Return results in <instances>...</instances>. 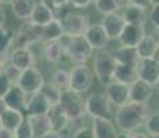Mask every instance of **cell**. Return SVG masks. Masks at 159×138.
Wrapping results in <instances>:
<instances>
[{
  "instance_id": "3957f363",
  "label": "cell",
  "mask_w": 159,
  "mask_h": 138,
  "mask_svg": "<svg viewBox=\"0 0 159 138\" xmlns=\"http://www.w3.org/2000/svg\"><path fill=\"white\" fill-rule=\"evenodd\" d=\"M116 68V61L112 55V51L100 50L94 57V76L100 83L108 84L114 80V72Z\"/></svg>"
},
{
  "instance_id": "91938a15",
  "label": "cell",
  "mask_w": 159,
  "mask_h": 138,
  "mask_svg": "<svg viewBox=\"0 0 159 138\" xmlns=\"http://www.w3.org/2000/svg\"><path fill=\"white\" fill-rule=\"evenodd\" d=\"M13 138H15V137H13Z\"/></svg>"
},
{
  "instance_id": "f35d334b",
  "label": "cell",
  "mask_w": 159,
  "mask_h": 138,
  "mask_svg": "<svg viewBox=\"0 0 159 138\" xmlns=\"http://www.w3.org/2000/svg\"><path fill=\"white\" fill-rule=\"evenodd\" d=\"M148 20H149V22L152 24V26L159 29V6H152V7L149 8Z\"/></svg>"
},
{
  "instance_id": "44dd1931",
  "label": "cell",
  "mask_w": 159,
  "mask_h": 138,
  "mask_svg": "<svg viewBox=\"0 0 159 138\" xmlns=\"http://www.w3.org/2000/svg\"><path fill=\"white\" fill-rule=\"evenodd\" d=\"M48 109H50V105L44 100V97L40 93H36L32 94L30 98H28L25 112L28 116H38V115H46L48 112Z\"/></svg>"
},
{
  "instance_id": "7a4b0ae2",
  "label": "cell",
  "mask_w": 159,
  "mask_h": 138,
  "mask_svg": "<svg viewBox=\"0 0 159 138\" xmlns=\"http://www.w3.org/2000/svg\"><path fill=\"white\" fill-rule=\"evenodd\" d=\"M62 43L65 54L68 58L76 65H84L93 55V48L84 39V36H76V38H68L64 35L60 39Z\"/></svg>"
},
{
  "instance_id": "4316f807",
  "label": "cell",
  "mask_w": 159,
  "mask_h": 138,
  "mask_svg": "<svg viewBox=\"0 0 159 138\" xmlns=\"http://www.w3.org/2000/svg\"><path fill=\"white\" fill-rule=\"evenodd\" d=\"M64 36V30L61 21L54 18L50 24H47L46 26L42 28V33H40V42H56L60 40Z\"/></svg>"
},
{
  "instance_id": "277c9868",
  "label": "cell",
  "mask_w": 159,
  "mask_h": 138,
  "mask_svg": "<svg viewBox=\"0 0 159 138\" xmlns=\"http://www.w3.org/2000/svg\"><path fill=\"white\" fill-rule=\"evenodd\" d=\"M84 112L91 119H108L112 118L111 102L104 93H93L84 100Z\"/></svg>"
},
{
  "instance_id": "7dc6e473",
  "label": "cell",
  "mask_w": 159,
  "mask_h": 138,
  "mask_svg": "<svg viewBox=\"0 0 159 138\" xmlns=\"http://www.w3.org/2000/svg\"><path fill=\"white\" fill-rule=\"evenodd\" d=\"M4 24H6V11H4V8L0 6V28L4 26Z\"/></svg>"
},
{
  "instance_id": "d6a6232c",
  "label": "cell",
  "mask_w": 159,
  "mask_h": 138,
  "mask_svg": "<svg viewBox=\"0 0 159 138\" xmlns=\"http://www.w3.org/2000/svg\"><path fill=\"white\" fill-rule=\"evenodd\" d=\"M94 6H96V10L98 11L100 14H102L104 17L109 15V14H115L120 10L115 0H96Z\"/></svg>"
},
{
  "instance_id": "836d02e7",
  "label": "cell",
  "mask_w": 159,
  "mask_h": 138,
  "mask_svg": "<svg viewBox=\"0 0 159 138\" xmlns=\"http://www.w3.org/2000/svg\"><path fill=\"white\" fill-rule=\"evenodd\" d=\"M53 83L61 91H65L69 88V72L65 69H57L53 75Z\"/></svg>"
},
{
  "instance_id": "f1b7e54d",
  "label": "cell",
  "mask_w": 159,
  "mask_h": 138,
  "mask_svg": "<svg viewBox=\"0 0 159 138\" xmlns=\"http://www.w3.org/2000/svg\"><path fill=\"white\" fill-rule=\"evenodd\" d=\"M65 54L64 46L60 40L56 42H46L44 43V58L47 62L57 64L61 61V58Z\"/></svg>"
},
{
  "instance_id": "8d00e7d4",
  "label": "cell",
  "mask_w": 159,
  "mask_h": 138,
  "mask_svg": "<svg viewBox=\"0 0 159 138\" xmlns=\"http://www.w3.org/2000/svg\"><path fill=\"white\" fill-rule=\"evenodd\" d=\"M14 137L15 138H35L28 119H24V122L20 124V127L14 131Z\"/></svg>"
},
{
  "instance_id": "4fadbf2b",
  "label": "cell",
  "mask_w": 159,
  "mask_h": 138,
  "mask_svg": "<svg viewBox=\"0 0 159 138\" xmlns=\"http://www.w3.org/2000/svg\"><path fill=\"white\" fill-rule=\"evenodd\" d=\"M145 35H147L145 26L126 24V26H125V29L122 30V33H120V36H119L118 40H119V43H120L122 47L136 48Z\"/></svg>"
},
{
  "instance_id": "d6986e66",
  "label": "cell",
  "mask_w": 159,
  "mask_h": 138,
  "mask_svg": "<svg viewBox=\"0 0 159 138\" xmlns=\"http://www.w3.org/2000/svg\"><path fill=\"white\" fill-rule=\"evenodd\" d=\"M159 50V42L157 36L154 35H147L143 38V40L139 43L136 47V53L139 60H147V58H154Z\"/></svg>"
},
{
  "instance_id": "60d3db41",
  "label": "cell",
  "mask_w": 159,
  "mask_h": 138,
  "mask_svg": "<svg viewBox=\"0 0 159 138\" xmlns=\"http://www.w3.org/2000/svg\"><path fill=\"white\" fill-rule=\"evenodd\" d=\"M11 86L13 84L8 82V79L4 76V73H0V98H3L7 94V91L10 90Z\"/></svg>"
},
{
  "instance_id": "1f68e13d",
  "label": "cell",
  "mask_w": 159,
  "mask_h": 138,
  "mask_svg": "<svg viewBox=\"0 0 159 138\" xmlns=\"http://www.w3.org/2000/svg\"><path fill=\"white\" fill-rule=\"evenodd\" d=\"M13 43H14V30L10 29V28L2 26L0 28V58L2 60L4 55L10 53V50L13 48Z\"/></svg>"
},
{
  "instance_id": "681fc988",
  "label": "cell",
  "mask_w": 159,
  "mask_h": 138,
  "mask_svg": "<svg viewBox=\"0 0 159 138\" xmlns=\"http://www.w3.org/2000/svg\"><path fill=\"white\" fill-rule=\"evenodd\" d=\"M6 109H7V106H6V104L3 102V100H2V98H0V115H2V113L4 112Z\"/></svg>"
},
{
  "instance_id": "ab89813d",
  "label": "cell",
  "mask_w": 159,
  "mask_h": 138,
  "mask_svg": "<svg viewBox=\"0 0 159 138\" xmlns=\"http://www.w3.org/2000/svg\"><path fill=\"white\" fill-rule=\"evenodd\" d=\"M72 138H94V134H93V131H91V127L83 126V127L75 130Z\"/></svg>"
},
{
  "instance_id": "f6af8a7d",
  "label": "cell",
  "mask_w": 159,
  "mask_h": 138,
  "mask_svg": "<svg viewBox=\"0 0 159 138\" xmlns=\"http://www.w3.org/2000/svg\"><path fill=\"white\" fill-rule=\"evenodd\" d=\"M39 138H61V136H60V133H57V131L50 130V131H47V133L43 134V136L39 137Z\"/></svg>"
},
{
  "instance_id": "6f0895ef",
  "label": "cell",
  "mask_w": 159,
  "mask_h": 138,
  "mask_svg": "<svg viewBox=\"0 0 159 138\" xmlns=\"http://www.w3.org/2000/svg\"><path fill=\"white\" fill-rule=\"evenodd\" d=\"M149 138H159V137H149Z\"/></svg>"
},
{
  "instance_id": "7c38bea8",
  "label": "cell",
  "mask_w": 159,
  "mask_h": 138,
  "mask_svg": "<svg viewBox=\"0 0 159 138\" xmlns=\"http://www.w3.org/2000/svg\"><path fill=\"white\" fill-rule=\"evenodd\" d=\"M152 96H154V87L143 80H136L129 86V102L148 105Z\"/></svg>"
},
{
  "instance_id": "6da1fadb",
  "label": "cell",
  "mask_w": 159,
  "mask_h": 138,
  "mask_svg": "<svg viewBox=\"0 0 159 138\" xmlns=\"http://www.w3.org/2000/svg\"><path fill=\"white\" fill-rule=\"evenodd\" d=\"M148 116V105L127 102L126 105L116 108V112L114 115L115 126L122 133L136 131L144 126Z\"/></svg>"
},
{
  "instance_id": "4dcf8cb0",
  "label": "cell",
  "mask_w": 159,
  "mask_h": 138,
  "mask_svg": "<svg viewBox=\"0 0 159 138\" xmlns=\"http://www.w3.org/2000/svg\"><path fill=\"white\" fill-rule=\"evenodd\" d=\"M39 93L44 97V100L48 102V105L56 106L60 104V98H61V93H62V91H61L57 86H54L51 82H47V83L44 82Z\"/></svg>"
},
{
  "instance_id": "f907efd6",
  "label": "cell",
  "mask_w": 159,
  "mask_h": 138,
  "mask_svg": "<svg viewBox=\"0 0 159 138\" xmlns=\"http://www.w3.org/2000/svg\"><path fill=\"white\" fill-rule=\"evenodd\" d=\"M4 66H6V62L0 58V73H3V70H4Z\"/></svg>"
},
{
  "instance_id": "f5cc1de1",
  "label": "cell",
  "mask_w": 159,
  "mask_h": 138,
  "mask_svg": "<svg viewBox=\"0 0 159 138\" xmlns=\"http://www.w3.org/2000/svg\"><path fill=\"white\" fill-rule=\"evenodd\" d=\"M151 4L152 6H159V0H151Z\"/></svg>"
},
{
  "instance_id": "d4e9b609",
  "label": "cell",
  "mask_w": 159,
  "mask_h": 138,
  "mask_svg": "<svg viewBox=\"0 0 159 138\" xmlns=\"http://www.w3.org/2000/svg\"><path fill=\"white\" fill-rule=\"evenodd\" d=\"M24 115L22 112H18V110H14V109H6L4 112L0 115V122H2V127L6 128V130L11 131L14 133L20 124L24 122Z\"/></svg>"
},
{
  "instance_id": "9c48e42d",
  "label": "cell",
  "mask_w": 159,
  "mask_h": 138,
  "mask_svg": "<svg viewBox=\"0 0 159 138\" xmlns=\"http://www.w3.org/2000/svg\"><path fill=\"white\" fill-rule=\"evenodd\" d=\"M43 83H44L43 73H42L38 68L32 66V68H29L26 70H22L17 86L22 88L28 96H32V94H36L40 91Z\"/></svg>"
},
{
  "instance_id": "9f6ffc18",
  "label": "cell",
  "mask_w": 159,
  "mask_h": 138,
  "mask_svg": "<svg viewBox=\"0 0 159 138\" xmlns=\"http://www.w3.org/2000/svg\"><path fill=\"white\" fill-rule=\"evenodd\" d=\"M157 87H158V88H159V82H158V84H157Z\"/></svg>"
},
{
  "instance_id": "7402d4cb",
  "label": "cell",
  "mask_w": 159,
  "mask_h": 138,
  "mask_svg": "<svg viewBox=\"0 0 159 138\" xmlns=\"http://www.w3.org/2000/svg\"><path fill=\"white\" fill-rule=\"evenodd\" d=\"M114 80L122 84L130 86L136 80H139L137 68L131 65H123V64H116V68L114 72Z\"/></svg>"
},
{
  "instance_id": "b9f144b4",
  "label": "cell",
  "mask_w": 159,
  "mask_h": 138,
  "mask_svg": "<svg viewBox=\"0 0 159 138\" xmlns=\"http://www.w3.org/2000/svg\"><path fill=\"white\" fill-rule=\"evenodd\" d=\"M129 4L136 6V7H140V8H143V10H147V11H148L149 8L152 7L151 0H129Z\"/></svg>"
},
{
  "instance_id": "2e32d148",
  "label": "cell",
  "mask_w": 159,
  "mask_h": 138,
  "mask_svg": "<svg viewBox=\"0 0 159 138\" xmlns=\"http://www.w3.org/2000/svg\"><path fill=\"white\" fill-rule=\"evenodd\" d=\"M101 26L104 28L107 35H108L109 40H118L122 30L126 26V21L123 20L122 14H119V13L109 14L102 18Z\"/></svg>"
},
{
  "instance_id": "83f0119b",
  "label": "cell",
  "mask_w": 159,
  "mask_h": 138,
  "mask_svg": "<svg viewBox=\"0 0 159 138\" xmlns=\"http://www.w3.org/2000/svg\"><path fill=\"white\" fill-rule=\"evenodd\" d=\"M28 122L32 128V133L35 138L42 137L43 134H46L47 131L51 130L50 120H48L47 115H38V116H28Z\"/></svg>"
},
{
  "instance_id": "db71d44e",
  "label": "cell",
  "mask_w": 159,
  "mask_h": 138,
  "mask_svg": "<svg viewBox=\"0 0 159 138\" xmlns=\"http://www.w3.org/2000/svg\"><path fill=\"white\" fill-rule=\"evenodd\" d=\"M157 39H158V42H159V29H158V38Z\"/></svg>"
},
{
  "instance_id": "ba28073f",
  "label": "cell",
  "mask_w": 159,
  "mask_h": 138,
  "mask_svg": "<svg viewBox=\"0 0 159 138\" xmlns=\"http://www.w3.org/2000/svg\"><path fill=\"white\" fill-rule=\"evenodd\" d=\"M40 33L42 28L33 25L29 21L22 24L18 28V30L14 32L13 50L14 48H29V46L40 42Z\"/></svg>"
},
{
  "instance_id": "e575fe53",
  "label": "cell",
  "mask_w": 159,
  "mask_h": 138,
  "mask_svg": "<svg viewBox=\"0 0 159 138\" xmlns=\"http://www.w3.org/2000/svg\"><path fill=\"white\" fill-rule=\"evenodd\" d=\"M144 127L148 137H159V112L151 113L147 118Z\"/></svg>"
},
{
  "instance_id": "e0dca14e",
  "label": "cell",
  "mask_w": 159,
  "mask_h": 138,
  "mask_svg": "<svg viewBox=\"0 0 159 138\" xmlns=\"http://www.w3.org/2000/svg\"><path fill=\"white\" fill-rule=\"evenodd\" d=\"M11 65L17 66L20 70H26L35 66V54L30 48H14L8 57Z\"/></svg>"
},
{
  "instance_id": "7bdbcfd3",
  "label": "cell",
  "mask_w": 159,
  "mask_h": 138,
  "mask_svg": "<svg viewBox=\"0 0 159 138\" xmlns=\"http://www.w3.org/2000/svg\"><path fill=\"white\" fill-rule=\"evenodd\" d=\"M123 138H149L147 133H141V131H129V133H123Z\"/></svg>"
},
{
  "instance_id": "cb8c5ba5",
  "label": "cell",
  "mask_w": 159,
  "mask_h": 138,
  "mask_svg": "<svg viewBox=\"0 0 159 138\" xmlns=\"http://www.w3.org/2000/svg\"><path fill=\"white\" fill-rule=\"evenodd\" d=\"M36 4H38L36 0H14L11 3V10L18 20L29 21Z\"/></svg>"
},
{
  "instance_id": "52a82bcc",
  "label": "cell",
  "mask_w": 159,
  "mask_h": 138,
  "mask_svg": "<svg viewBox=\"0 0 159 138\" xmlns=\"http://www.w3.org/2000/svg\"><path fill=\"white\" fill-rule=\"evenodd\" d=\"M64 35L68 38H76V36H84L87 28L90 26V20L86 14L72 13L69 11L65 17L61 20Z\"/></svg>"
},
{
  "instance_id": "30bf717a",
  "label": "cell",
  "mask_w": 159,
  "mask_h": 138,
  "mask_svg": "<svg viewBox=\"0 0 159 138\" xmlns=\"http://www.w3.org/2000/svg\"><path fill=\"white\" fill-rule=\"evenodd\" d=\"M137 75L139 80L148 83L149 86L155 87L159 82V62L154 58L139 60L137 62Z\"/></svg>"
},
{
  "instance_id": "484cf974",
  "label": "cell",
  "mask_w": 159,
  "mask_h": 138,
  "mask_svg": "<svg viewBox=\"0 0 159 138\" xmlns=\"http://www.w3.org/2000/svg\"><path fill=\"white\" fill-rule=\"evenodd\" d=\"M53 20H54L53 11L48 7H46L44 4H42V3H38L29 18V22H32L33 25H36L39 28H43L47 24H50Z\"/></svg>"
},
{
  "instance_id": "d590c367",
  "label": "cell",
  "mask_w": 159,
  "mask_h": 138,
  "mask_svg": "<svg viewBox=\"0 0 159 138\" xmlns=\"http://www.w3.org/2000/svg\"><path fill=\"white\" fill-rule=\"evenodd\" d=\"M3 73H4V76L8 79V82H10L11 84L14 86V84H17V83H18V80H20L22 70H20L17 66L8 64V65L4 66V70H3Z\"/></svg>"
},
{
  "instance_id": "5bb4252c",
  "label": "cell",
  "mask_w": 159,
  "mask_h": 138,
  "mask_svg": "<svg viewBox=\"0 0 159 138\" xmlns=\"http://www.w3.org/2000/svg\"><path fill=\"white\" fill-rule=\"evenodd\" d=\"M2 100L8 109H14V110H18V112H25L26 102H28V94L21 87H18L17 84H14L11 86L10 90L7 91V94Z\"/></svg>"
},
{
  "instance_id": "ac0fdd59",
  "label": "cell",
  "mask_w": 159,
  "mask_h": 138,
  "mask_svg": "<svg viewBox=\"0 0 159 138\" xmlns=\"http://www.w3.org/2000/svg\"><path fill=\"white\" fill-rule=\"evenodd\" d=\"M91 131L94 138H119L116 126L112 120L108 119H93L91 122Z\"/></svg>"
},
{
  "instance_id": "680465c9",
  "label": "cell",
  "mask_w": 159,
  "mask_h": 138,
  "mask_svg": "<svg viewBox=\"0 0 159 138\" xmlns=\"http://www.w3.org/2000/svg\"><path fill=\"white\" fill-rule=\"evenodd\" d=\"M91 2H93V3H94V2H96V0H91Z\"/></svg>"
},
{
  "instance_id": "603a6c76",
  "label": "cell",
  "mask_w": 159,
  "mask_h": 138,
  "mask_svg": "<svg viewBox=\"0 0 159 138\" xmlns=\"http://www.w3.org/2000/svg\"><path fill=\"white\" fill-rule=\"evenodd\" d=\"M122 17L126 21V24L145 26V22H147V20H148V13H147V10H143V8H140V7L129 4L123 8Z\"/></svg>"
},
{
  "instance_id": "c3c4849f",
  "label": "cell",
  "mask_w": 159,
  "mask_h": 138,
  "mask_svg": "<svg viewBox=\"0 0 159 138\" xmlns=\"http://www.w3.org/2000/svg\"><path fill=\"white\" fill-rule=\"evenodd\" d=\"M115 2L119 8H125L126 6H129V0H115Z\"/></svg>"
},
{
  "instance_id": "9a60e30c",
  "label": "cell",
  "mask_w": 159,
  "mask_h": 138,
  "mask_svg": "<svg viewBox=\"0 0 159 138\" xmlns=\"http://www.w3.org/2000/svg\"><path fill=\"white\" fill-rule=\"evenodd\" d=\"M84 39L91 46L93 50H98V51L104 50L109 42L108 35L105 33L101 24H90V26L87 28L86 33H84Z\"/></svg>"
},
{
  "instance_id": "8fae6325",
  "label": "cell",
  "mask_w": 159,
  "mask_h": 138,
  "mask_svg": "<svg viewBox=\"0 0 159 138\" xmlns=\"http://www.w3.org/2000/svg\"><path fill=\"white\" fill-rule=\"evenodd\" d=\"M108 98V101L111 102V105L116 106H123L129 102V86L122 84L115 80L105 86V93H104Z\"/></svg>"
},
{
  "instance_id": "bcb514c9",
  "label": "cell",
  "mask_w": 159,
  "mask_h": 138,
  "mask_svg": "<svg viewBox=\"0 0 159 138\" xmlns=\"http://www.w3.org/2000/svg\"><path fill=\"white\" fill-rule=\"evenodd\" d=\"M13 137H14V133H11V131L6 130V128L0 130V138H13Z\"/></svg>"
},
{
  "instance_id": "816d5d0a",
  "label": "cell",
  "mask_w": 159,
  "mask_h": 138,
  "mask_svg": "<svg viewBox=\"0 0 159 138\" xmlns=\"http://www.w3.org/2000/svg\"><path fill=\"white\" fill-rule=\"evenodd\" d=\"M13 2H14V0H0V3H2V4H11Z\"/></svg>"
},
{
  "instance_id": "5b68a950",
  "label": "cell",
  "mask_w": 159,
  "mask_h": 138,
  "mask_svg": "<svg viewBox=\"0 0 159 138\" xmlns=\"http://www.w3.org/2000/svg\"><path fill=\"white\" fill-rule=\"evenodd\" d=\"M58 106L68 116L69 122L84 118V113H86L84 112V100L80 97V94L71 90H65L61 93Z\"/></svg>"
},
{
  "instance_id": "ee69618b",
  "label": "cell",
  "mask_w": 159,
  "mask_h": 138,
  "mask_svg": "<svg viewBox=\"0 0 159 138\" xmlns=\"http://www.w3.org/2000/svg\"><path fill=\"white\" fill-rule=\"evenodd\" d=\"M91 3V0H69V4H72L75 8H86Z\"/></svg>"
},
{
  "instance_id": "74e56055",
  "label": "cell",
  "mask_w": 159,
  "mask_h": 138,
  "mask_svg": "<svg viewBox=\"0 0 159 138\" xmlns=\"http://www.w3.org/2000/svg\"><path fill=\"white\" fill-rule=\"evenodd\" d=\"M39 3L44 4L46 7H48L54 13V11L60 10V8L66 7V6L69 4V0H40Z\"/></svg>"
},
{
  "instance_id": "8992f818",
  "label": "cell",
  "mask_w": 159,
  "mask_h": 138,
  "mask_svg": "<svg viewBox=\"0 0 159 138\" xmlns=\"http://www.w3.org/2000/svg\"><path fill=\"white\" fill-rule=\"evenodd\" d=\"M93 82H94V73L86 64L84 65H76L69 72L68 90L75 91L78 94L87 93L91 88V86H93Z\"/></svg>"
},
{
  "instance_id": "f546056e",
  "label": "cell",
  "mask_w": 159,
  "mask_h": 138,
  "mask_svg": "<svg viewBox=\"0 0 159 138\" xmlns=\"http://www.w3.org/2000/svg\"><path fill=\"white\" fill-rule=\"evenodd\" d=\"M116 64H123V65H131L137 66L139 62V57H137L136 48H129V47H119L116 51L112 53Z\"/></svg>"
},
{
  "instance_id": "11a10c76",
  "label": "cell",
  "mask_w": 159,
  "mask_h": 138,
  "mask_svg": "<svg viewBox=\"0 0 159 138\" xmlns=\"http://www.w3.org/2000/svg\"><path fill=\"white\" fill-rule=\"evenodd\" d=\"M2 128H3V127H2V122H0V130H2Z\"/></svg>"
},
{
  "instance_id": "ffe728a7",
  "label": "cell",
  "mask_w": 159,
  "mask_h": 138,
  "mask_svg": "<svg viewBox=\"0 0 159 138\" xmlns=\"http://www.w3.org/2000/svg\"><path fill=\"white\" fill-rule=\"evenodd\" d=\"M46 115H47L48 120H50V126H51V130L53 131L60 133V131H62V130H65V128L69 127L68 116L62 112V109H61L58 105L50 106V109H48V112L46 113Z\"/></svg>"
}]
</instances>
